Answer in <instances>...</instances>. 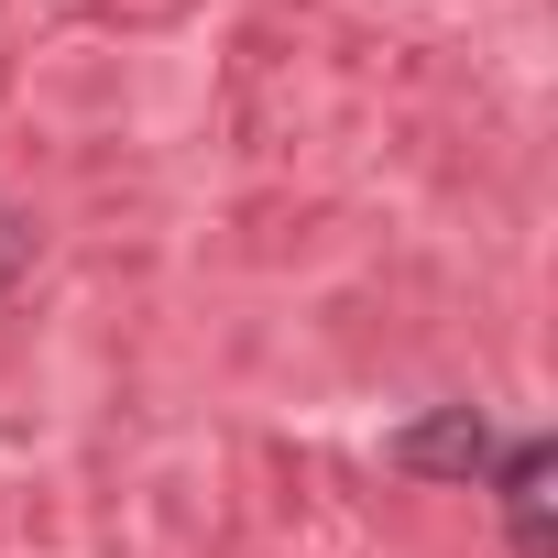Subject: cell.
<instances>
[{
  "instance_id": "3957f363",
  "label": "cell",
  "mask_w": 558,
  "mask_h": 558,
  "mask_svg": "<svg viewBox=\"0 0 558 558\" xmlns=\"http://www.w3.org/2000/svg\"><path fill=\"white\" fill-rule=\"evenodd\" d=\"M34 252H45V219H34V208H12V197H0V296H12L23 274H34Z\"/></svg>"
},
{
  "instance_id": "7a4b0ae2",
  "label": "cell",
  "mask_w": 558,
  "mask_h": 558,
  "mask_svg": "<svg viewBox=\"0 0 558 558\" xmlns=\"http://www.w3.org/2000/svg\"><path fill=\"white\" fill-rule=\"evenodd\" d=\"M482 482H493V504H504L514 558H547V547H558V449H547V438H504Z\"/></svg>"
},
{
  "instance_id": "6da1fadb",
  "label": "cell",
  "mask_w": 558,
  "mask_h": 558,
  "mask_svg": "<svg viewBox=\"0 0 558 558\" xmlns=\"http://www.w3.org/2000/svg\"><path fill=\"white\" fill-rule=\"evenodd\" d=\"M493 449H504V438H493L482 405H427V416H405V427L384 438V460H395L405 482H460V493L493 471Z\"/></svg>"
}]
</instances>
